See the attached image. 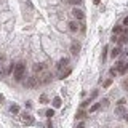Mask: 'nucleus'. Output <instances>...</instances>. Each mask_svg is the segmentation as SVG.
Here are the masks:
<instances>
[{"mask_svg": "<svg viewBox=\"0 0 128 128\" xmlns=\"http://www.w3.org/2000/svg\"><path fill=\"white\" fill-rule=\"evenodd\" d=\"M45 115H46L48 118H51V117H53V115H54V110H53V109H48V110L45 112Z\"/></svg>", "mask_w": 128, "mask_h": 128, "instance_id": "obj_19", "label": "nucleus"}, {"mask_svg": "<svg viewBox=\"0 0 128 128\" xmlns=\"http://www.w3.org/2000/svg\"><path fill=\"white\" fill-rule=\"evenodd\" d=\"M93 2H94V3H96V5H98V3H99V0H93Z\"/></svg>", "mask_w": 128, "mask_h": 128, "instance_id": "obj_33", "label": "nucleus"}, {"mask_svg": "<svg viewBox=\"0 0 128 128\" xmlns=\"http://www.w3.org/2000/svg\"><path fill=\"white\" fill-rule=\"evenodd\" d=\"M32 70H34V75L42 74V72H45V70H46V64H35Z\"/></svg>", "mask_w": 128, "mask_h": 128, "instance_id": "obj_7", "label": "nucleus"}, {"mask_svg": "<svg viewBox=\"0 0 128 128\" xmlns=\"http://www.w3.org/2000/svg\"><path fill=\"white\" fill-rule=\"evenodd\" d=\"M85 117H86V112L83 110V109H80L77 112V115H75V118H77V120H82V118H85Z\"/></svg>", "mask_w": 128, "mask_h": 128, "instance_id": "obj_16", "label": "nucleus"}, {"mask_svg": "<svg viewBox=\"0 0 128 128\" xmlns=\"http://www.w3.org/2000/svg\"><path fill=\"white\" fill-rule=\"evenodd\" d=\"M112 85V78H107V80H104V83H102V86L104 88H109Z\"/></svg>", "mask_w": 128, "mask_h": 128, "instance_id": "obj_18", "label": "nucleus"}, {"mask_svg": "<svg viewBox=\"0 0 128 128\" xmlns=\"http://www.w3.org/2000/svg\"><path fill=\"white\" fill-rule=\"evenodd\" d=\"M99 107H101V102H94V104H93V106H91V107H90V112H96V110H98V109H99Z\"/></svg>", "mask_w": 128, "mask_h": 128, "instance_id": "obj_17", "label": "nucleus"}, {"mask_svg": "<svg viewBox=\"0 0 128 128\" xmlns=\"http://www.w3.org/2000/svg\"><path fill=\"white\" fill-rule=\"evenodd\" d=\"M72 14H74V18L78 19V21H83V19H85V14H83V11L78 10V8H74V10H72Z\"/></svg>", "mask_w": 128, "mask_h": 128, "instance_id": "obj_6", "label": "nucleus"}, {"mask_svg": "<svg viewBox=\"0 0 128 128\" xmlns=\"http://www.w3.org/2000/svg\"><path fill=\"white\" fill-rule=\"evenodd\" d=\"M77 128H85V125H83V123H78V125H77Z\"/></svg>", "mask_w": 128, "mask_h": 128, "instance_id": "obj_32", "label": "nucleus"}, {"mask_svg": "<svg viewBox=\"0 0 128 128\" xmlns=\"http://www.w3.org/2000/svg\"><path fill=\"white\" fill-rule=\"evenodd\" d=\"M126 102V99L125 98H122V99H118V106H123V104Z\"/></svg>", "mask_w": 128, "mask_h": 128, "instance_id": "obj_26", "label": "nucleus"}, {"mask_svg": "<svg viewBox=\"0 0 128 128\" xmlns=\"http://www.w3.org/2000/svg\"><path fill=\"white\" fill-rule=\"evenodd\" d=\"M90 102H91L90 99H86V101H83L82 104H80V109H85V107H86V106H88V104H90Z\"/></svg>", "mask_w": 128, "mask_h": 128, "instance_id": "obj_22", "label": "nucleus"}, {"mask_svg": "<svg viewBox=\"0 0 128 128\" xmlns=\"http://www.w3.org/2000/svg\"><path fill=\"white\" fill-rule=\"evenodd\" d=\"M21 118H22V122H26V123H27V125H32V123H34V117H32L30 114H27V112L21 114Z\"/></svg>", "mask_w": 128, "mask_h": 128, "instance_id": "obj_9", "label": "nucleus"}, {"mask_svg": "<svg viewBox=\"0 0 128 128\" xmlns=\"http://www.w3.org/2000/svg\"><path fill=\"white\" fill-rule=\"evenodd\" d=\"M26 86H29V88H35V86H38V80L35 75H32V77H29L26 80Z\"/></svg>", "mask_w": 128, "mask_h": 128, "instance_id": "obj_4", "label": "nucleus"}, {"mask_svg": "<svg viewBox=\"0 0 128 128\" xmlns=\"http://www.w3.org/2000/svg\"><path fill=\"white\" fill-rule=\"evenodd\" d=\"M123 88H128V78L123 80Z\"/></svg>", "mask_w": 128, "mask_h": 128, "instance_id": "obj_27", "label": "nucleus"}, {"mask_svg": "<svg viewBox=\"0 0 128 128\" xmlns=\"http://www.w3.org/2000/svg\"><path fill=\"white\" fill-rule=\"evenodd\" d=\"M67 26H69V30H70V32H74V34H75V32L78 30V27H80L77 21H70L69 24H67Z\"/></svg>", "mask_w": 128, "mask_h": 128, "instance_id": "obj_11", "label": "nucleus"}, {"mask_svg": "<svg viewBox=\"0 0 128 128\" xmlns=\"http://www.w3.org/2000/svg\"><path fill=\"white\" fill-rule=\"evenodd\" d=\"M109 74L112 75V77H115V75H117L118 72H117V69H115V67H110V69H109Z\"/></svg>", "mask_w": 128, "mask_h": 128, "instance_id": "obj_20", "label": "nucleus"}, {"mask_svg": "<svg viewBox=\"0 0 128 128\" xmlns=\"http://www.w3.org/2000/svg\"><path fill=\"white\" fill-rule=\"evenodd\" d=\"M46 128H53V123H51L50 120H48V123H46Z\"/></svg>", "mask_w": 128, "mask_h": 128, "instance_id": "obj_30", "label": "nucleus"}, {"mask_svg": "<svg viewBox=\"0 0 128 128\" xmlns=\"http://www.w3.org/2000/svg\"><path fill=\"white\" fill-rule=\"evenodd\" d=\"M40 102H43V104H45V102H48V98H46V94H42V96H40Z\"/></svg>", "mask_w": 128, "mask_h": 128, "instance_id": "obj_23", "label": "nucleus"}, {"mask_svg": "<svg viewBox=\"0 0 128 128\" xmlns=\"http://www.w3.org/2000/svg\"><path fill=\"white\" fill-rule=\"evenodd\" d=\"M115 69H117L118 74H125V72L128 70V64L123 62V61H118L117 64H115Z\"/></svg>", "mask_w": 128, "mask_h": 128, "instance_id": "obj_3", "label": "nucleus"}, {"mask_svg": "<svg viewBox=\"0 0 128 128\" xmlns=\"http://www.w3.org/2000/svg\"><path fill=\"white\" fill-rule=\"evenodd\" d=\"M69 3H72V5H80L82 0H69Z\"/></svg>", "mask_w": 128, "mask_h": 128, "instance_id": "obj_25", "label": "nucleus"}, {"mask_svg": "<svg viewBox=\"0 0 128 128\" xmlns=\"http://www.w3.org/2000/svg\"><path fill=\"white\" fill-rule=\"evenodd\" d=\"M106 51H107V46H104V51H102V59H106Z\"/></svg>", "mask_w": 128, "mask_h": 128, "instance_id": "obj_28", "label": "nucleus"}, {"mask_svg": "<svg viewBox=\"0 0 128 128\" xmlns=\"http://www.w3.org/2000/svg\"><path fill=\"white\" fill-rule=\"evenodd\" d=\"M10 110H11V114H18V112H19V107L18 106H11Z\"/></svg>", "mask_w": 128, "mask_h": 128, "instance_id": "obj_21", "label": "nucleus"}, {"mask_svg": "<svg viewBox=\"0 0 128 128\" xmlns=\"http://www.w3.org/2000/svg\"><path fill=\"white\" fill-rule=\"evenodd\" d=\"M123 30H125V27L123 26H115L114 29H112V32H114V35H122Z\"/></svg>", "mask_w": 128, "mask_h": 128, "instance_id": "obj_13", "label": "nucleus"}, {"mask_svg": "<svg viewBox=\"0 0 128 128\" xmlns=\"http://www.w3.org/2000/svg\"><path fill=\"white\" fill-rule=\"evenodd\" d=\"M14 66H16V64H13V62H11L10 66H8V70H6L8 74H10V72H13V70H14Z\"/></svg>", "mask_w": 128, "mask_h": 128, "instance_id": "obj_24", "label": "nucleus"}, {"mask_svg": "<svg viewBox=\"0 0 128 128\" xmlns=\"http://www.w3.org/2000/svg\"><path fill=\"white\" fill-rule=\"evenodd\" d=\"M78 51H80V43L72 42V45H70V54L77 56V54H78Z\"/></svg>", "mask_w": 128, "mask_h": 128, "instance_id": "obj_10", "label": "nucleus"}, {"mask_svg": "<svg viewBox=\"0 0 128 128\" xmlns=\"http://www.w3.org/2000/svg\"><path fill=\"white\" fill-rule=\"evenodd\" d=\"M37 77V75H35ZM51 72H48V70H45V72H42V74H38V77H37V80H38V85H46V83H50L51 82Z\"/></svg>", "mask_w": 128, "mask_h": 128, "instance_id": "obj_2", "label": "nucleus"}, {"mask_svg": "<svg viewBox=\"0 0 128 128\" xmlns=\"http://www.w3.org/2000/svg\"><path fill=\"white\" fill-rule=\"evenodd\" d=\"M117 43H118V45H122V43H128V29H126V27H125V30H123V34L117 37Z\"/></svg>", "mask_w": 128, "mask_h": 128, "instance_id": "obj_5", "label": "nucleus"}, {"mask_svg": "<svg viewBox=\"0 0 128 128\" xmlns=\"http://www.w3.org/2000/svg\"><path fill=\"white\" fill-rule=\"evenodd\" d=\"M120 51H122V50H120V46H114V48H112V51H110V56H112V58H117V56H120Z\"/></svg>", "mask_w": 128, "mask_h": 128, "instance_id": "obj_14", "label": "nucleus"}, {"mask_svg": "<svg viewBox=\"0 0 128 128\" xmlns=\"http://www.w3.org/2000/svg\"><path fill=\"white\" fill-rule=\"evenodd\" d=\"M61 104H62V101H61V98L59 96H56V98H53V107H61Z\"/></svg>", "mask_w": 128, "mask_h": 128, "instance_id": "obj_15", "label": "nucleus"}, {"mask_svg": "<svg viewBox=\"0 0 128 128\" xmlns=\"http://www.w3.org/2000/svg\"><path fill=\"white\" fill-rule=\"evenodd\" d=\"M26 75V62H18L14 66V70H13V77L16 82H21Z\"/></svg>", "mask_w": 128, "mask_h": 128, "instance_id": "obj_1", "label": "nucleus"}, {"mask_svg": "<svg viewBox=\"0 0 128 128\" xmlns=\"http://www.w3.org/2000/svg\"><path fill=\"white\" fill-rule=\"evenodd\" d=\"M107 102H109V101H107V99H102V101H101V104H102V106H104V107H106V106H107Z\"/></svg>", "mask_w": 128, "mask_h": 128, "instance_id": "obj_29", "label": "nucleus"}, {"mask_svg": "<svg viewBox=\"0 0 128 128\" xmlns=\"http://www.w3.org/2000/svg\"><path fill=\"white\" fill-rule=\"evenodd\" d=\"M67 64H69V59L67 58H62V59H59L58 64H56V69L58 70H62L64 67H67Z\"/></svg>", "mask_w": 128, "mask_h": 128, "instance_id": "obj_8", "label": "nucleus"}, {"mask_svg": "<svg viewBox=\"0 0 128 128\" xmlns=\"http://www.w3.org/2000/svg\"><path fill=\"white\" fill-rule=\"evenodd\" d=\"M70 72H72V69H70V67H67L66 70H59V74H58V78H66L67 75L70 74Z\"/></svg>", "mask_w": 128, "mask_h": 128, "instance_id": "obj_12", "label": "nucleus"}, {"mask_svg": "<svg viewBox=\"0 0 128 128\" xmlns=\"http://www.w3.org/2000/svg\"><path fill=\"white\" fill-rule=\"evenodd\" d=\"M126 120H128V117H126Z\"/></svg>", "mask_w": 128, "mask_h": 128, "instance_id": "obj_34", "label": "nucleus"}, {"mask_svg": "<svg viewBox=\"0 0 128 128\" xmlns=\"http://www.w3.org/2000/svg\"><path fill=\"white\" fill-rule=\"evenodd\" d=\"M123 26H128V16H126L125 19H123Z\"/></svg>", "mask_w": 128, "mask_h": 128, "instance_id": "obj_31", "label": "nucleus"}]
</instances>
